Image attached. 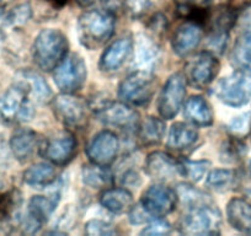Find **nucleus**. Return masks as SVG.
<instances>
[{"label": "nucleus", "instance_id": "f257e3e1", "mask_svg": "<svg viewBox=\"0 0 251 236\" xmlns=\"http://www.w3.org/2000/svg\"><path fill=\"white\" fill-rule=\"evenodd\" d=\"M115 31V15L107 10H89L78 20L79 41L88 49L105 45Z\"/></svg>", "mask_w": 251, "mask_h": 236}, {"label": "nucleus", "instance_id": "f03ea898", "mask_svg": "<svg viewBox=\"0 0 251 236\" xmlns=\"http://www.w3.org/2000/svg\"><path fill=\"white\" fill-rule=\"evenodd\" d=\"M68 38L59 30L41 31L33 43V59L40 69L50 71L68 54Z\"/></svg>", "mask_w": 251, "mask_h": 236}, {"label": "nucleus", "instance_id": "7ed1b4c3", "mask_svg": "<svg viewBox=\"0 0 251 236\" xmlns=\"http://www.w3.org/2000/svg\"><path fill=\"white\" fill-rule=\"evenodd\" d=\"M35 116L33 106L27 88L21 81L0 95V121L5 123H26Z\"/></svg>", "mask_w": 251, "mask_h": 236}, {"label": "nucleus", "instance_id": "20e7f679", "mask_svg": "<svg viewBox=\"0 0 251 236\" xmlns=\"http://www.w3.org/2000/svg\"><path fill=\"white\" fill-rule=\"evenodd\" d=\"M222 214L216 204H202L187 209L178 220L177 228L181 234L185 235L204 236L216 235L221 233Z\"/></svg>", "mask_w": 251, "mask_h": 236}, {"label": "nucleus", "instance_id": "39448f33", "mask_svg": "<svg viewBox=\"0 0 251 236\" xmlns=\"http://www.w3.org/2000/svg\"><path fill=\"white\" fill-rule=\"evenodd\" d=\"M156 79L151 71H136L121 83L118 97L133 106L147 105L155 91Z\"/></svg>", "mask_w": 251, "mask_h": 236}, {"label": "nucleus", "instance_id": "423d86ee", "mask_svg": "<svg viewBox=\"0 0 251 236\" xmlns=\"http://www.w3.org/2000/svg\"><path fill=\"white\" fill-rule=\"evenodd\" d=\"M216 95L230 107H243L251 102V71L236 69L216 86Z\"/></svg>", "mask_w": 251, "mask_h": 236}, {"label": "nucleus", "instance_id": "0eeeda50", "mask_svg": "<svg viewBox=\"0 0 251 236\" xmlns=\"http://www.w3.org/2000/svg\"><path fill=\"white\" fill-rule=\"evenodd\" d=\"M54 83L64 94H75L80 90L88 78V68L83 57L76 53L67 54V57L55 67Z\"/></svg>", "mask_w": 251, "mask_h": 236}, {"label": "nucleus", "instance_id": "6e6552de", "mask_svg": "<svg viewBox=\"0 0 251 236\" xmlns=\"http://www.w3.org/2000/svg\"><path fill=\"white\" fill-rule=\"evenodd\" d=\"M95 115L103 124L121 131H133L138 128L139 115L136 110L126 102H113V101H101L91 106Z\"/></svg>", "mask_w": 251, "mask_h": 236}, {"label": "nucleus", "instance_id": "1a4fd4ad", "mask_svg": "<svg viewBox=\"0 0 251 236\" xmlns=\"http://www.w3.org/2000/svg\"><path fill=\"white\" fill-rule=\"evenodd\" d=\"M238 19V14L233 6L219 5L211 14L206 23L208 30V43L211 52H222L226 48L229 32L234 27Z\"/></svg>", "mask_w": 251, "mask_h": 236}, {"label": "nucleus", "instance_id": "9d476101", "mask_svg": "<svg viewBox=\"0 0 251 236\" xmlns=\"http://www.w3.org/2000/svg\"><path fill=\"white\" fill-rule=\"evenodd\" d=\"M55 117L69 128L81 129L88 123V105L74 94L62 93L52 100Z\"/></svg>", "mask_w": 251, "mask_h": 236}, {"label": "nucleus", "instance_id": "9b49d317", "mask_svg": "<svg viewBox=\"0 0 251 236\" xmlns=\"http://www.w3.org/2000/svg\"><path fill=\"white\" fill-rule=\"evenodd\" d=\"M219 61L211 50L195 55L185 67V78L190 85L196 89H204L214 80L218 74Z\"/></svg>", "mask_w": 251, "mask_h": 236}, {"label": "nucleus", "instance_id": "f8f14e48", "mask_svg": "<svg viewBox=\"0 0 251 236\" xmlns=\"http://www.w3.org/2000/svg\"><path fill=\"white\" fill-rule=\"evenodd\" d=\"M60 193L55 191L50 196H33L28 202L27 214L25 218H20V226L24 233L35 234L40 230L50 219L58 206Z\"/></svg>", "mask_w": 251, "mask_h": 236}, {"label": "nucleus", "instance_id": "ddd939ff", "mask_svg": "<svg viewBox=\"0 0 251 236\" xmlns=\"http://www.w3.org/2000/svg\"><path fill=\"white\" fill-rule=\"evenodd\" d=\"M186 80L182 73L173 74L164 85L158 100V111L164 119H171L182 107L186 96Z\"/></svg>", "mask_w": 251, "mask_h": 236}, {"label": "nucleus", "instance_id": "4468645a", "mask_svg": "<svg viewBox=\"0 0 251 236\" xmlns=\"http://www.w3.org/2000/svg\"><path fill=\"white\" fill-rule=\"evenodd\" d=\"M177 201L175 189L165 185H154L143 193L141 206L153 218H161L175 209Z\"/></svg>", "mask_w": 251, "mask_h": 236}, {"label": "nucleus", "instance_id": "2eb2a0df", "mask_svg": "<svg viewBox=\"0 0 251 236\" xmlns=\"http://www.w3.org/2000/svg\"><path fill=\"white\" fill-rule=\"evenodd\" d=\"M120 150V139L113 132L101 131L94 136L86 146V155L91 164L110 166L115 163Z\"/></svg>", "mask_w": 251, "mask_h": 236}, {"label": "nucleus", "instance_id": "dca6fc26", "mask_svg": "<svg viewBox=\"0 0 251 236\" xmlns=\"http://www.w3.org/2000/svg\"><path fill=\"white\" fill-rule=\"evenodd\" d=\"M78 142L73 133L66 131L45 141L42 155L55 166H64L71 163L76 154Z\"/></svg>", "mask_w": 251, "mask_h": 236}, {"label": "nucleus", "instance_id": "f3484780", "mask_svg": "<svg viewBox=\"0 0 251 236\" xmlns=\"http://www.w3.org/2000/svg\"><path fill=\"white\" fill-rule=\"evenodd\" d=\"M45 141L40 137V134L35 131L27 128L18 129L11 136L10 150L13 155L21 163L32 159V156L37 153H42Z\"/></svg>", "mask_w": 251, "mask_h": 236}, {"label": "nucleus", "instance_id": "a211bd4d", "mask_svg": "<svg viewBox=\"0 0 251 236\" xmlns=\"http://www.w3.org/2000/svg\"><path fill=\"white\" fill-rule=\"evenodd\" d=\"M146 172L155 181H170L175 179V176H181L180 161H176L173 156L163 151H154L147 158Z\"/></svg>", "mask_w": 251, "mask_h": 236}, {"label": "nucleus", "instance_id": "6ab92c4d", "mask_svg": "<svg viewBox=\"0 0 251 236\" xmlns=\"http://www.w3.org/2000/svg\"><path fill=\"white\" fill-rule=\"evenodd\" d=\"M133 46V40L129 36L121 37L111 43L101 55V71H105V73H112V71H118L128 59L129 55L132 54Z\"/></svg>", "mask_w": 251, "mask_h": 236}, {"label": "nucleus", "instance_id": "aec40b11", "mask_svg": "<svg viewBox=\"0 0 251 236\" xmlns=\"http://www.w3.org/2000/svg\"><path fill=\"white\" fill-rule=\"evenodd\" d=\"M203 37V30L199 24L186 21L174 33L173 49L180 57L190 54L194 52L201 43Z\"/></svg>", "mask_w": 251, "mask_h": 236}, {"label": "nucleus", "instance_id": "412c9836", "mask_svg": "<svg viewBox=\"0 0 251 236\" xmlns=\"http://www.w3.org/2000/svg\"><path fill=\"white\" fill-rule=\"evenodd\" d=\"M160 61V48L155 41L147 35H139L136 41L134 66L137 71H151Z\"/></svg>", "mask_w": 251, "mask_h": 236}, {"label": "nucleus", "instance_id": "4be33fe9", "mask_svg": "<svg viewBox=\"0 0 251 236\" xmlns=\"http://www.w3.org/2000/svg\"><path fill=\"white\" fill-rule=\"evenodd\" d=\"M175 11L185 21L199 24L203 27L211 14L209 0H175Z\"/></svg>", "mask_w": 251, "mask_h": 236}, {"label": "nucleus", "instance_id": "5701e85b", "mask_svg": "<svg viewBox=\"0 0 251 236\" xmlns=\"http://www.w3.org/2000/svg\"><path fill=\"white\" fill-rule=\"evenodd\" d=\"M226 218L235 230L251 235V203L244 198H233L226 206Z\"/></svg>", "mask_w": 251, "mask_h": 236}, {"label": "nucleus", "instance_id": "b1692460", "mask_svg": "<svg viewBox=\"0 0 251 236\" xmlns=\"http://www.w3.org/2000/svg\"><path fill=\"white\" fill-rule=\"evenodd\" d=\"M185 117L194 126L208 127L213 123L214 115L209 103L202 96H192L188 98L183 108Z\"/></svg>", "mask_w": 251, "mask_h": 236}, {"label": "nucleus", "instance_id": "393cba45", "mask_svg": "<svg viewBox=\"0 0 251 236\" xmlns=\"http://www.w3.org/2000/svg\"><path fill=\"white\" fill-rule=\"evenodd\" d=\"M101 206L113 214L129 213L133 197L127 189H106L100 197Z\"/></svg>", "mask_w": 251, "mask_h": 236}, {"label": "nucleus", "instance_id": "a878e982", "mask_svg": "<svg viewBox=\"0 0 251 236\" xmlns=\"http://www.w3.org/2000/svg\"><path fill=\"white\" fill-rule=\"evenodd\" d=\"M197 139H199V132L195 129V127L178 122L173 124L170 128L166 146L170 150L182 151L194 145Z\"/></svg>", "mask_w": 251, "mask_h": 236}, {"label": "nucleus", "instance_id": "bb28decb", "mask_svg": "<svg viewBox=\"0 0 251 236\" xmlns=\"http://www.w3.org/2000/svg\"><path fill=\"white\" fill-rule=\"evenodd\" d=\"M24 181L26 185L35 189L50 186L57 181V170L50 164H36L25 171Z\"/></svg>", "mask_w": 251, "mask_h": 236}, {"label": "nucleus", "instance_id": "cd10ccee", "mask_svg": "<svg viewBox=\"0 0 251 236\" xmlns=\"http://www.w3.org/2000/svg\"><path fill=\"white\" fill-rule=\"evenodd\" d=\"M231 63L239 71H251V24L234 45Z\"/></svg>", "mask_w": 251, "mask_h": 236}, {"label": "nucleus", "instance_id": "c85d7f7f", "mask_svg": "<svg viewBox=\"0 0 251 236\" xmlns=\"http://www.w3.org/2000/svg\"><path fill=\"white\" fill-rule=\"evenodd\" d=\"M21 196L18 191L0 192V228H6L13 221L20 223L18 211L21 206Z\"/></svg>", "mask_w": 251, "mask_h": 236}, {"label": "nucleus", "instance_id": "c756f323", "mask_svg": "<svg viewBox=\"0 0 251 236\" xmlns=\"http://www.w3.org/2000/svg\"><path fill=\"white\" fill-rule=\"evenodd\" d=\"M19 81H21L27 88L30 96L35 98L37 102H48L52 97V91H50V86L38 73L31 71H24V73L20 74Z\"/></svg>", "mask_w": 251, "mask_h": 236}, {"label": "nucleus", "instance_id": "7c9ffc66", "mask_svg": "<svg viewBox=\"0 0 251 236\" xmlns=\"http://www.w3.org/2000/svg\"><path fill=\"white\" fill-rule=\"evenodd\" d=\"M138 138L144 145H156L165 134V123L158 117L149 116L138 124Z\"/></svg>", "mask_w": 251, "mask_h": 236}, {"label": "nucleus", "instance_id": "2f4dec72", "mask_svg": "<svg viewBox=\"0 0 251 236\" xmlns=\"http://www.w3.org/2000/svg\"><path fill=\"white\" fill-rule=\"evenodd\" d=\"M241 179L240 173L229 168H216L207 176L206 185L217 192H226L233 189Z\"/></svg>", "mask_w": 251, "mask_h": 236}, {"label": "nucleus", "instance_id": "473e14b6", "mask_svg": "<svg viewBox=\"0 0 251 236\" xmlns=\"http://www.w3.org/2000/svg\"><path fill=\"white\" fill-rule=\"evenodd\" d=\"M83 181L86 186L91 189H107L112 186L113 176L106 166L96 165H85L83 167Z\"/></svg>", "mask_w": 251, "mask_h": 236}, {"label": "nucleus", "instance_id": "72a5a7b5", "mask_svg": "<svg viewBox=\"0 0 251 236\" xmlns=\"http://www.w3.org/2000/svg\"><path fill=\"white\" fill-rule=\"evenodd\" d=\"M176 193H177V199L182 203L186 209L192 208V207L202 206V204L212 203V199L209 198L208 194L200 189H195L194 186L187 184H181L176 187Z\"/></svg>", "mask_w": 251, "mask_h": 236}, {"label": "nucleus", "instance_id": "f704fd0d", "mask_svg": "<svg viewBox=\"0 0 251 236\" xmlns=\"http://www.w3.org/2000/svg\"><path fill=\"white\" fill-rule=\"evenodd\" d=\"M246 154V145L241 138L231 136L221 149V160L226 164L239 163Z\"/></svg>", "mask_w": 251, "mask_h": 236}, {"label": "nucleus", "instance_id": "c9c22d12", "mask_svg": "<svg viewBox=\"0 0 251 236\" xmlns=\"http://www.w3.org/2000/svg\"><path fill=\"white\" fill-rule=\"evenodd\" d=\"M209 166L211 164L207 160H182L180 161L181 176L191 180L192 182H200L207 175Z\"/></svg>", "mask_w": 251, "mask_h": 236}, {"label": "nucleus", "instance_id": "e433bc0d", "mask_svg": "<svg viewBox=\"0 0 251 236\" xmlns=\"http://www.w3.org/2000/svg\"><path fill=\"white\" fill-rule=\"evenodd\" d=\"M228 129L231 136L243 138L248 136L251 132V112L243 113L240 116H236L229 122Z\"/></svg>", "mask_w": 251, "mask_h": 236}, {"label": "nucleus", "instance_id": "4c0bfd02", "mask_svg": "<svg viewBox=\"0 0 251 236\" xmlns=\"http://www.w3.org/2000/svg\"><path fill=\"white\" fill-rule=\"evenodd\" d=\"M156 0H123V9L133 19H139L146 15Z\"/></svg>", "mask_w": 251, "mask_h": 236}, {"label": "nucleus", "instance_id": "58836bf2", "mask_svg": "<svg viewBox=\"0 0 251 236\" xmlns=\"http://www.w3.org/2000/svg\"><path fill=\"white\" fill-rule=\"evenodd\" d=\"M85 233L91 236H106L115 235L117 234V230L112 224L106 223L100 219H93L85 224Z\"/></svg>", "mask_w": 251, "mask_h": 236}, {"label": "nucleus", "instance_id": "ea45409f", "mask_svg": "<svg viewBox=\"0 0 251 236\" xmlns=\"http://www.w3.org/2000/svg\"><path fill=\"white\" fill-rule=\"evenodd\" d=\"M171 233V225L166 220L163 219H154L151 223H149L146 228L142 230V235L147 236H163Z\"/></svg>", "mask_w": 251, "mask_h": 236}, {"label": "nucleus", "instance_id": "a19ab883", "mask_svg": "<svg viewBox=\"0 0 251 236\" xmlns=\"http://www.w3.org/2000/svg\"><path fill=\"white\" fill-rule=\"evenodd\" d=\"M13 26H21L30 20L32 15V9L30 4H20L10 11Z\"/></svg>", "mask_w": 251, "mask_h": 236}, {"label": "nucleus", "instance_id": "79ce46f5", "mask_svg": "<svg viewBox=\"0 0 251 236\" xmlns=\"http://www.w3.org/2000/svg\"><path fill=\"white\" fill-rule=\"evenodd\" d=\"M169 27V21L164 14L158 13L151 18L148 23V28L155 36H163Z\"/></svg>", "mask_w": 251, "mask_h": 236}, {"label": "nucleus", "instance_id": "37998d69", "mask_svg": "<svg viewBox=\"0 0 251 236\" xmlns=\"http://www.w3.org/2000/svg\"><path fill=\"white\" fill-rule=\"evenodd\" d=\"M121 184L125 189H138L142 185V179L141 176L136 172V171L128 170L127 172H125L121 177Z\"/></svg>", "mask_w": 251, "mask_h": 236}, {"label": "nucleus", "instance_id": "c03bdc74", "mask_svg": "<svg viewBox=\"0 0 251 236\" xmlns=\"http://www.w3.org/2000/svg\"><path fill=\"white\" fill-rule=\"evenodd\" d=\"M13 26L10 11H6L3 6H0V35H4L9 27Z\"/></svg>", "mask_w": 251, "mask_h": 236}, {"label": "nucleus", "instance_id": "a18cd8bd", "mask_svg": "<svg viewBox=\"0 0 251 236\" xmlns=\"http://www.w3.org/2000/svg\"><path fill=\"white\" fill-rule=\"evenodd\" d=\"M103 9L115 15L116 11L123 9V0H101Z\"/></svg>", "mask_w": 251, "mask_h": 236}, {"label": "nucleus", "instance_id": "49530a36", "mask_svg": "<svg viewBox=\"0 0 251 236\" xmlns=\"http://www.w3.org/2000/svg\"><path fill=\"white\" fill-rule=\"evenodd\" d=\"M6 161H8V150H6L5 143L0 141V167L5 165Z\"/></svg>", "mask_w": 251, "mask_h": 236}, {"label": "nucleus", "instance_id": "de8ad7c7", "mask_svg": "<svg viewBox=\"0 0 251 236\" xmlns=\"http://www.w3.org/2000/svg\"><path fill=\"white\" fill-rule=\"evenodd\" d=\"M47 1L54 9H62L63 6H66L67 3H68V0H47Z\"/></svg>", "mask_w": 251, "mask_h": 236}, {"label": "nucleus", "instance_id": "09e8293b", "mask_svg": "<svg viewBox=\"0 0 251 236\" xmlns=\"http://www.w3.org/2000/svg\"><path fill=\"white\" fill-rule=\"evenodd\" d=\"M81 6H89L91 5L93 3H95L96 0H76Z\"/></svg>", "mask_w": 251, "mask_h": 236}, {"label": "nucleus", "instance_id": "8fccbe9b", "mask_svg": "<svg viewBox=\"0 0 251 236\" xmlns=\"http://www.w3.org/2000/svg\"><path fill=\"white\" fill-rule=\"evenodd\" d=\"M10 1H13V0H0V3L1 4H8L10 3Z\"/></svg>", "mask_w": 251, "mask_h": 236}, {"label": "nucleus", "instance_id": "3c124183", "mask_svg": "<svg viewBox=\"0 0 251 236\" xmlns=\"http://www.w3.org/2000/svg\"><path fill=\"white\" fill-rule=\"evenodd\" d=\"M246 4H251V0H244Z\"/></svg>", "mask_w": 251, "mask_h": 236}]
</instances>
